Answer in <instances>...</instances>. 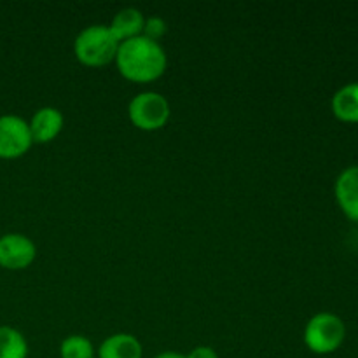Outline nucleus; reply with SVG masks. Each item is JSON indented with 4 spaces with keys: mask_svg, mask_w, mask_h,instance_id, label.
Wrapping results in <instances>:
<instances>
[{
    "mask_svg": "<svg viewBox=\"0 0 358 358\" xmlns=\"http://www.w3.org/2000/svg\"><path fill=\"white\" fill-rule=\"evenodd\" d=\"M119 44L121 42L114 37L108 24H91L76 37L73 55L83 65L100 69L115 62Z\"/></svg>",
    "mask_w": 358,
    "mask_h": 358,
    "instance_id": "obj_2",
    "label": "nucleus"
},
{
    "mask_svg": "<svg viewBox=\"0 0 358 358\" xmlns=\"http://www.w3.org/2000/svg\"><path fill=\"white\" fill-rule=\"evenodd\" d=\"M171 108L166 98L156 91H143L131 98L128 105V117L135 128L142 131H157L164 128L170 119Z\"/></svg>",
    "mask_w": 358,
    "mask_h": 358,
    "instance_id": "obj_4",
    "label": "nucleus"
},
{
    "mask_svg": "<svg viewBox=\"0 0 358 358\" xmlns=\"http://www.w3.org/2000/svg\"><path fill=\"white\" fill-rule=\"evenodd\" d=\"M332 114L346 124H358V83H348L339 87L331 100Z\"/></svg>",
    "mask_w": 358,
    "mask_h": 358,
    "instance_id": "obj_10",
    "label": "nucleus"
},
{
    "mask_svg": "<svg viewBox=\"0 0 358 358\" xmlns=\"http://www.w3.org/2000/svg\"><path fill=\"white\" fill-rule=\"evenodd\" d=\"M63 124H65V117L62 112L55 107H42L35 110L31 115L30 122V133L34 143H49L62 133Z\"/></svg>",
    "mask_w": 358,
    "mask_h": 358,
    "instance_id": "obj_8",
    "label": "nucleus"
},
{
    "mask_svg": "<svg viewBox=\"0 0 358 358\" xmlns=\"http://www.w3.org/2000/svg\"><path fill=\"white\" fill-rule=\"evenodd\" d=\"M34 145L30 126L14 114L0 115V159H17Z\"/></svg>",
    "mask_w": 358,
    "mask_h": 358,
    "instance_id": "obj_5",
    "label": "nucleus"
},
{
    "mask_svg": "<svg viewBox=\"0 0 358 358\" xmlns=\"http://www.w3.org/2000/svg\"><path fill=\"white\" fill-rule=\"evenodd\" d=\"M143 27H145V17L135 7H126V9L119 10L112 23L108 24L110 31L119 42L140 37L143 34Z\"/></svg>",
    "mask_w": 358,
    "mask_h": 358,
    "instance_id": "obj_11",
    "label": "nucleus"
},
{
    "mask_svg": "<svg viewBox=\"0 0 358 358\" xmlns=\"http://www.w3.org/2000/svg\"><path fill=\"white\" fill-rule=\"evenodd\" d=\"M142 343L131 334L117 332L108 336L98 348V358H142Z\"/></svg>",
    "mask_w": 358,
    "mask_h": 358,
    "instance_id": "obj_9",
    "label": "nucleus"
},
{
    "mask_svg": "<svg viewBox=\"0 0 358 358\" xmlns=\"http://www.w3.org/2000/svg\"><path fill=\"white\" fill-rule=\"evenodd\" d=\"M303 339L311 353L331 355V353L338 352L345 343L346 325L339 315L322 311L308 320Z\"/></svg>",
    "mask_w": 358,
    "mask_h": 358,
    "instance_id": "obj_3",
    "label": "nucleus"
},
{
    "mask_svg": "<svg viewBox=\"0 0 358 358\" xmlns=\"http://www.w3.org/2000/svg\"><path fill=\"white\" fill-rule=\"evenodd\" d=\"M185 358H219V353L210 346H196L185 355Z\"/></svg>",
    "mask_w": 358,
    "mask_h": 358,
    "instance_id": "obj_15",
    "label": "nucleus"
},
{
    "mask_svg": "<svg viewBox=\"0 0 358 358\" xmlns=\"http://www.w3.org/2000/svg\"><path fill=\"white\" fill-rule=\"evenodd\" d=\"M154 358H185V355H182V353H177V352H163Z\"/></svg>",
    "mask_w": 358,
    "mask_h": 358,
    "instance_id": "obj_16",
    "label": "nucleus"
},
{
    "mask_svg": "<svg viewBox=\"0 0 358 358\" xmlns=\"http://www.w3.org/2000/svg\"><path fill=\"white\" fill-rule=\"evenodd\" d=\"M166 34V24L161 17H150V20H145V27H143V34L150 41L159 42V38Z\"/></svg>",
    "mask_w": 358,
    "mask_h": 358,
    "instance_id": "obj_14",
    "label": "nucleus"
},
{
    "mask_svg": "<svg viewBox=\"0 0 358 358\" xmlns=\"http://www.w3.org/2000/svg\"><path fill=\"white\" fill-rule=\"evenodd\" d=\"M37 247L28 236L20 233H7L0 236V268L21 271L34 264Z\"/></svg>",
    "mask_w": 358,
    "mask_h": 358,
    "instance_id": "obj_6",
    "label": "nucleus"
},
{
    "mask_svg": "<svg viewBox=\"0 0 358 358\" xmlns=\"http://www.w3.org/2000/svg\"><path fill=\"white\" fill-rule=\"evenodd\" d=\"M59 357L62 358H94V346L86 336L73 334L69 336L59 345Z\"/></svg>",
    "mask_w": 358,
    "mask_h": 358,
    "instance_id": "obj_13",
    "label": "nucleus"
},
{
    "mask_svg": "<svg viewBox=\"0 0 358 358\" xmlns=\"http://www.w3.org/2000/svg\"><path fill=\"white\" fill-rule=\"evenodd\" d=\"M339 210L353 222H358V164L345 168L334 184Z\"/></svg>",
    "mask_w": 358,
    "mask_h": 358,
    "instance_id": "obj_7",
    "label": "nucleus"
},
{
    "mask_svg": "<svg viewBox=\"0 0 358 358\" xmlns=\"http://www.w3.org/2000/svg\"><path fill=\"white\" fill-rule=\"evenodd\" d=\"M28 343L17 329L0 325V358H27Z\"/></svg>",
    "mask_w": 358,
    "mask_h": 358,
    "instance_id": "obj_12",
    "label": "nucleus"
},
{
    "mask_svg": "<svg viewBox=\"0 0 358 358\" xmlns=\"http://www.w3.org/2000/svg\"><path fill=\"white\" fill-rule=\"evenodd\" d=\"M114 63L126 80L145 84L163 76L168 58L159 42L140 35L119 44Z\"/></svg>",
    "mask_w": 358,
    "mask_h": 358,
    "instance_id": "obj_1",
    "label": "nucleus"
}]
</instances>
